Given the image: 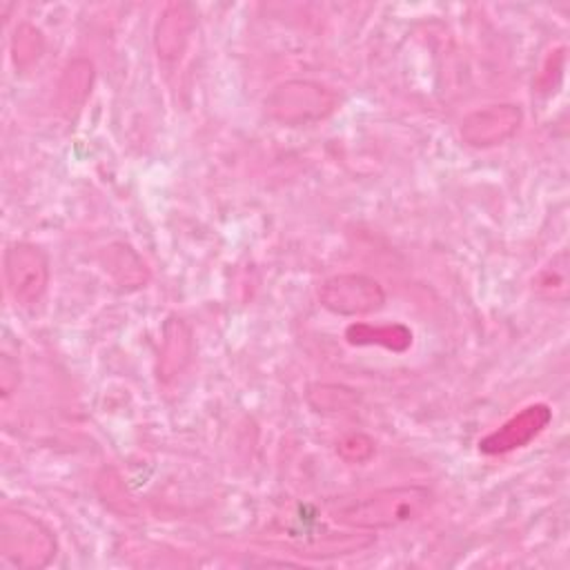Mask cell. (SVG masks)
<instances>
[{
  "instance_id": "1",
  "label": "cell",
  "mask_w": 570,
  "mask_h": 570,
  "mask_svg": "<svg viewBox=\"0 0 570 570\" xmlns=\"http://www.w3.org/2000/svg\"><path fill=\"white\" fill-rule=\"evenodd\" d=\"M434 503L428 485H392L332 505V517L356 530H385L416 521Z\"/></svg>"
},
{
  "instance_id": "2",
  "label": "cell",
  "mask_w": 570,
  "mask_h": 570,
  "mask_svg": "<svg viewBox=\"0 0 570 570\" xmlns=\"http://www.w3.org/2000/svg\"><path fill=\"white\" fill-rule=\"evenodd\" d=\"M53 532L36 517L4 508L0 514V557L4 563L24 570H38L56 557Z\"/></svg>"
},
{
  "instance_id": "3",
  "label": "cell",
  "mask_w": 570,
  "mask_h": 570,
  "mask_svg": "<svg viewBox=\"0 0 570 570\" xmlns=\"http://www.w3.org/2000/svg\"><path fill=\"white\" fill-rule=\"evenodd\" d=\"M338 96L314 80H287L265 98V114L281 125H307L327 118Z\"/></svg>"
},
{
  "instance_id": "4",
  "label": "cell",
  "mask_w": 570,
  "mask_h": 570,
  "mask_svg": "<svg viewBox=\"0 0 570 570\" xmlns=\"http://www.w3.org/2000/svg\"><path fill=\"white\" fill-rule=\"evenodd\" d=\"M49 258L31 243H13L4 252V278L9 294L22 307L36 305L49 285Z\"/></svg>"
},
{
  "instance_id": "5",
  "label": "cell",
  "mask_w": 570,
  "mask_h": 570,
  "mask_svg": "<svg viewBox=\"0 0 570 570\" xmlns=\"http://www.w3.org/2000/svg\"><path fill=\"white\" fill-rule=\"evenodd\" d=\"M321 305L338 316H365L385 305L383 285L365 274H336L318 287Z\"/></svg>"
},
{
  "instance_id": "6",
  "label": "cell",
  "mask_w": 570,
  "mask_h": 570,
  "mask_svg": "<svg viewBox=\"0 0 570 570\" xmlns=\"http://www.w3.org/2000/svg\"><path fill=\"white\" fill-rule=\"evenodd\" d=\"M523 122V111L519 105L501 102L488 105L483 109L470 111L459 127V136L468 147L488 149L510 140Z\"/></svg>"
},
{
  "instance_id": "7",
  "label": "cell",
  "mask_w": 570,
  "mask_h": 570,
  "mask_svg": "<svg viewBox=\"0 0 570 570\" xmlns=\"http://www.w3.org/2000/svg\"><path fill=\"white\" fill-rule=\"evenodd\" d=\"M552 421V410L548 403L525 405L521 412L510 416L503 425L492 430L479 441V450L483 454H508L512 450L525 448L534 441Z\"/></svg>"
},
{
  "instance_id": "8",
  "label": "cell",
  "mask_w": 570,
  "mask_h": 570,
  "mask_svg": "<svg viewBox=\"0 0 570 570\" xmlns=\"http://www.w3.org/2000/svg\"><path fill=\"white\" fill-rule=\"evenodd\" d=\"M196 27V16L194 9L185 2H174L169 4L158 24H156V33H154V45H156V53L163 60H176L180 58V53L185 51L189 36Z\"/></svg>"
},
{
  "instance_id": "9",
  "label": "cell",
  "mask_w": 570,
  "mask_h": 570,
  "mask_svg": "<svg viewBox=\"0 0 570 570\" xmlns=\"http://www.w3.org/2000/svg\"><path fill=\"white\" fill-rule=\"evenodd\" d=\"M191 332L187 323L178 316H169L163 327V345L158 354V376L160 381L176 379L185 365L191 361Z\"/></svg>"
},
{
  "instance_id": "10",
  "label": "cell",
  "mask_w": 570,
  "mask_h": 570,
  "mask_svg": "<svg viewBox=\"0 0 570 570\" xmlns=\"http://www.w3.org/2000/svg\"><path fill=\"white\" fill-rule=\"evenodd\" d=\"M91 82H94V65L85 58H73L58 82V91H56V107L60 109V114L71 116L73 111H78L89 91H91Z\"/></svg>"
},
{
  "instance_id": "11",
  "label": "cell",
  "mask_w": 570,
  "mask_h": 570,
  "mask_svg": "<svg viewBox=\"0 0 570 570\" xmlns=\"http://www.w3.org/2000/svg\"><path fill=\"white\" fill-rule=\"evenodd\" d=\"M102 263L120 287L138 289L145 287V283L149 281V269L145 261L125 243H111L109 247H105Z\"/></svg>"
},
{
  "instance_id": "12",
  "label": "cell",
  "mask_w": 570,
  "mask_h": 570,
  "mask_svg": "<svg viewBox=\"0 0 570 570\" xmlns=\"http://www.w3.org/2000/svg\"><path fill=\"white\" fill-rule=\"evenodd\" d=\"M345 341L350 345H379L392 352H405L412 345V330L403 323H390V325L352 323L345 330Z\"/></svg>"
},
{
  "instance_id": "13",
  "label": "cell",
  "mask_w": 570,
  "mask_h": 570,
  "mask_svg": "<svg viewBox=\"0 0 570 570\" xmlns=\"http://www.w3.org/2000/svg\"><path fill=\"white\" fill-rule=\"evenodd\" d=\"M568 252H559L552 256L532 278V292L543 301H559L568 298Z\"/></svg>"
},
{
  "instance_id": "14",
  "label": "cell",
  "mask_w": 570,
  "mask_h": 570,
  "mask_svg": "<svg viewBox=\"0 0 570 570\" xmlns=\"http://www.w3.org/2000/svg\"><path fill=\"white\" fill-rule=\"evenodd\" d=\"M307 401L318 412H341L356 403V392L343 385H312Z\"/></svg>"
},
{
  "instance_id": "15",
  "label": "cell",
  "mask_w": 570,
  "mask_h": 570,
  "mask_svg": "<svg viewBox=\"0 0 570 570\" xmlns=\"http://www.w3.org/2000/svg\"><path fill=\"white\" fill-rule=\"evenodd\" d=\"M42 53V33L31 24H20L13 36V60L20 67L31 65Z\"/></svg>"
},
{
  "instance_id": "16",
  "label": "cell",
  "mask_w": 570,
  "mask_h": 570,
  "mask_svg": "<svg viewBox=\"0 0 570 570\" xmlns=\"http://www.w3.org/2000/svg\"><path fill=\"white\" fill-rule=\"evenodd\" d=\"M336 452L347 463H365L374 454V441L363 432H352L336 443Z\"/></svg>"
}]
</instances>
